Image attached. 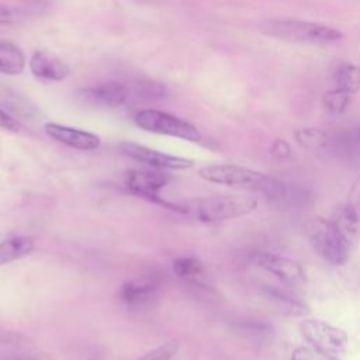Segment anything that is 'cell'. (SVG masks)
<instances>
[{"label": "cell", "instance_id": "22", "mask_svg": "<svg viewBox=\"0 0 360 360\" xmlns=\"http://www.w3.org/2000/svg\"><path fill=\"white\" fill-rule=\"evenodd\" d=\"M291 360H340V359L336 356L328 354L325 352H321L308 345V346L297 347L291 354Z\"/></svg>", "mask_w": 360, "mask_h": 360}, {"label": "cell", "instance_id": "2", "mask_svg": "<svg viewBox=\"0 0 360 360\" xmlns=\"http://www.w3.org/2000/svg\"><path fill=\"white\" fill-rule=\"evenodd\" d=\"M201 179L224 184L228 187L249 190L255 193H263L267 195H278L283 193V184L276 179L266 176L264 173L236 166V165H211L198 170Z\"/></svg>", "mask_w": 360, "mask_h": 360}, {"label": "cell", "instance_id": "6", "mask_svg": "<svg viewBox=\"0 0 360 360\" xmlns=\"http://www.w3.org/2000/svg\"><path fill=\"white\" fill-rule=\"evenodd\" d=\"M300 332L309 346L336 357L346 350L349 343V338L345 330L322 319H302L300 322Z\"/></svg>", "mask_w": 360, "mask_h": 360}, {"label": "cell", "instance_id": "3", "mask_svg": "<svg viewBox=\"0 0 360 360\" xmlns=\"http://www.w3.org/2000/svg\"><path fill=\"white\" fill-rule=\"evenodd\" d=\"M262 31L266 35L285 41L311 42L321 45L330 44L342 38V32L335 28L294 18L267 20L262 24Z\"/></svg>", "mask_w": 360, "mask_h": 360}, {"label": "cell", "instance_id": "15", "mask_svg": "<svg viewBox=\"0 0 360 360\" xmlns=\"http://www.w3.org/2000/svg\"><path fill=\"white\" fill-rule=\"evenodd\" d=\"M83 96L104 107H118L127 101L128 89L118 82H108L91 89H86Z\"/></svg>", "mask_w": 360, "mask_h": 360}, {"label": "cell", "instance_id": "25", "mask_svg": "<svg viewBox=\"0 0 360 360\" xmlns=\"http://www.w3.org/2000/svg\"><path fill=\"white\" fill-rule=\"evenodd\" d=\"M0 128L11 132H18L21 129V125L14 117H11L8 112L0 108Z\"/></svg>", "mask_w": 360, "mask_h": 360}, {"label": "cell", "instance_id": "10", "mask_svg": "<svg viewBox=\"0 0 360 360\" xmlns=\"http://www.w3.org/2000/svg\"><path fill=\"white\" fill-rule=\"evenodd\" d=\"M44 129L52 139L80 150H93L97 149L101 143L100 138L91 132L65 127L56 122H46Z\"/></svg>", "mask_w": 360, "mask_h": 360}, {"label": "cell", "instance_id": "8", "mask_svg": "<svg viewBox=\"0 0 360 360\" xmlns=\"http://www.w3.org/2000/svg\"><path fill=\"white\" fill-rule=\"evenodd\" d=\"M252 262L288 287H298L305 283L304 269L297 260L290 257L269 252H255Z\"/></svg>", "mask_w": 360, "mask_h": 360}, {"label": "cell", "instance_id": "26", "mask_svg": "<svg viewBox=\"0 0 360 360\" xmlns=\"http://www.w3.org/2000/svg\"><path fill=\"white\" fill-rule=\"evenodd\" d=\"M273 153L278 158H285L290 155V146L283 139H277L273 145Z\"/></svg>", "mask_w": 360, "mask_h": 360}, {"label": "cell", "instance_id": "12", "mask_svg": "<svg viewBox=\"0 0 360 360\" xmlns=\"http://www.w3.org/2000/svg\"><path fill=\"white\" fill-rule=\"evenodd\" d=\"M329 221L338 229L345 242L353 249L360 239V218L346 204H339L333 208Z\"/></svg>", "mask_w": 360, "mask_h": 360}, {"label": "cell", "instance_id": "14", "mask_svg": "<svg viewBox=\"0 0 360 360\" xmlns=\"http://www.w3.org/2000/svg\"><path fill=\"white\" fill-rule=\"evenodd\" d=\"M30 70L38 79L63 80L70 73V68L56 58H49L41 52H34L30 58Z\"/></svg>", "mask_w": 360, "mask_h": 360}, {"label": "cell", "instance_id": "7", "mask_svg": "<svg viewBox=\"0 0 360 360\" xmlns=\"http://www.w3.org/2000/svg\"><path fill=\"white\" fill-rule=\"evenodd\" d=\"M172 177L166 173L156 170H142V169H129L124 173V186L129 193L142 197L150 202L163 205L167 208L169 201L163 200L159 191L167 186Z\"/></svg>", "mask_w": 360, "mask_h": 360}, {"label": "cell", "instance_id": "24", "mask_svg": "<svg viewBox=\"0 0 360 360\" xmlns=\"http://www.w3.org/2000/svg\"><path fill=\"white\" fill-rule=\"evenodd\" d=\"M346 204L360 218V176L353 181V184H352V187L349 190V194H347Z\"/></svg>", "mask_w": 360, "mask_h": 360}, {"label": "cell", "instance_id": "4", "mask_svg": "<svg viewBox=\"0 0 360 360\" xmlns=\"http://www.w3.org/2000/svg\"><path fill=\"white\" fill-rule=\"evenodd\" d=\"M305 233L315 252L332 266H343L350 257L352 248L345 242L329 218L311 217L304 225Z\"/></svg>", "mask_w": 360, "mask_h": 360}, {"label": "cell", "instance_id": "21", "mask_svg": "<svg viewBox=\"0 0 360 360\" xmlns=\"http://www.w3.org/2000/svg\"><path fill=\"white\" fill-rule=\"evenodd\" d=\"M179 352V342L177 340H169L156 349L148 352L141 357V360H170L174 357V354Z\"/></svg>", "mask_w": 360, "mask_h": 360}, {"label": "cell", "instance_id": "23", "mask_svg": "<svg viewBox=\"0 0 360 360\" xmlns=\"http://www.w3.org/2000/svg\"><path fill=\"white\" fill-rule=\"evenodd\" d=\"M139 94H142L146 100H156L166 96V87L155 80H145L139 84Z\"/></svg>", "mask_w": 360, "mask_h": 360}, {"label": "cell", "instance_id": "13", "mask_svg": "<svg viewBox=\"0 0 360 360\" xmlns=\"http://www.w3.org/2000/svg\"><path fill=\"white\" fill-rule=\"evenodd\" d=\"M174 274L187 284L200 288H210L208 273L204 264L193 256H180L173 262Z\"/></svg>", "mask_w": 360, "mask_h": 360}, {"label": "cell", "instance_id": "1", "mask_svg": "<svg viewBox=\"0 0 360 360\" xmlns=\"http://www.w3.org/2000/svg\"><path fill=\"white\" fill-rule=\"evenodd\" d=\"M257 200L250 195L231 194L190 198L180 202H169V210L197 224H215L250 214L256 210Z\"/></svg>", "mask_w": 360, "mask_h": 360}, {"label": "cell", "instance_id": "16", "mask_svg": "<svg viewBox=\"0 0 360 360\" xmlns=\"http://www.w3.org/2000/svg\"><path fill=\"white\" fill-rule=\"evenodd\" d=\"M34 239L31 236H11L0 242V266L18 260L34 250Z\"/></svg>", "mask_w": 360, "mask_h": 360}, {"label": "cell", "instance_id": "9", "mask_svg": "<svg viewBox=\"0 0 360 360\" xmlns=\"http://www.w3.org/2000/svg\"><path fill=\"white\" fill-rule=\"evenodd\" d=\"M118 146L124 155L129 156L134 160L145 163L148 166H152L155 169L183 170V169H188L194 165V162L190 159L163 153V152H159V150H155L148 146H143V145H139L135 142H129V141H124Z\"/></svg>", "mask_w": 360, "mask_h": 360}, {"label": "cell", "instance_id": "17", "mask_svg": "<svg viewBox=\"0 0 360 360\" xmlns=\"http://www.w3.org/2000/svg\"><path fill=\"white\" fill-rule=\"evenodd\" d=\"M25 68L22 51L13 42L0 41V73L20 75Z\"/></svg>", "mask_w": 360, "mask_h": 360}, {"label": "cell", "instance_id": "29", "mask_svg": "<svg viewBox=\"0 0 360 360\" xmlns=\"http://www.w3.org/2000/svg\"><path fill=\"white\" fill-rule=\"evenodd\" d=\"M6 360H37V359L32 357V356H13V357H8Z\"/></svg>", "mask_w": 360, "mask_h": 360}, {"label": "cell", "instance_id": "18", "mask_svg": "<svg viewBox=\"0 0 360 360\" xmlns=\"http://www.w3.org/2000/svg\"><path fill=\"white\" fill-rule=\"evenodd\" d=\"M333 79L338 89L349 94L356 93L360 89V68L353 63H340L335 70Z\"/></svg>", "mask_w": 360, "mask_h": 360}, {"label": "cell", "instance_id": "19", "mask_svg": "<svg viewBox=\"0 0 360 360\" xmlns=\"http://www.w3.org/2000/svg\"><path fill=\"white\" fill-rule=\"evenodd\" d=\"M295 141L305 149L321 150L329 148L330 138L319 128H302L295 132Z\"/></svg>", "mask_w": 360, "mask_h": 360}, {"label": "cell", "instance_id": "5", "mask_svg": "<svg viewBox=\"0 0 360 360\" xmlns=\"http://www.w3.org/2000/svg\"><path fill=\"white\" fill-rule=\"evenodd\" d=\"M134 121L141 129L149 132L169 135L190 142H198L201 139L200 131L193 124L159 110H139L135 112Z\"/></svg>", "mask_w": 360, "mask_h": 360}, {"label": "cell", "instance_id": "11", "mask_svg": "<svg viewBox=\"0 0 360 360\" xmlns=\"http://www.w3.org/2000/svg\"><path fill=\"white\" fill-rule=\"evenodd\" d=\"M158 295V284L150 280L125 281L118 291L120 301L129 308H143L152 304Z\"/></svg>", "mask_w": 360, "mask_h": 360}, {"label": "cell", "instance_id": "28", "mask_svg": "<svg viewBox=\"0 0 360 360\" xmlns=\"http://www.w3.org/2000/svg\"><path fill=\"white\" fill-rule=\"evenodd\" d=\"M13 339H14V335H13V333L0 329V343H7V342H10V340H13Z\"/></svg>", "mask_w": 360, "mask_h": 360}, {"label": "cell", "instance_id": "27", "mask_svg": "<svg viewBox=\"0 0 360 360\" xmlns=\"http://www.w3.org/2000/svg\"><path fill=\"white\" fill-rule=\"evenodd\" d=\"M14 20V13L8 7L0 4V24H11Z\"/></svg>", "mask_w": 360, "mask_h": 360}, {"label": "cell", "instance_id": "20", "mask_svg": "<svg viewBox=\"0 0 360 360\" xmlns=\"http://www.w3.org/2000/svg\"><path fill=\"white\" fill-rule=\"evenodd\" d=\"M322 101L328 111H330L333 114H339V112H343L346 110V107L349 105L350 94L347 91L336 89V90L325 93Z\"/></svg>", "mask_w": 360, "mask_h": 360}]
</instances>
